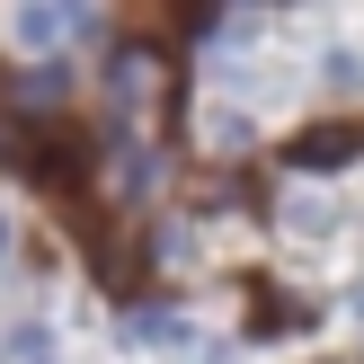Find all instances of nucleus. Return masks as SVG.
<instances>
[{"instance_id":"f257e3e1","label":"nucleus","mask_w":364,"mask_h":364,"mask_svg":"<svg viewBox=\"0 0 364 364\" xmlns=\"http://www.w3.org/2000/svg\"><path fill=\"white\" fill-rule=\"evenodd\" d=\"M284 160H294V169H347V160H364V116H329V124H302V134L284 142Z\"/></svg>"},{"instance_id":"f03ea898","label":"nucleus","mask_w":364,"mask_h":364,"mask_svg":"<svg viewBox=\"0 0 364 364\" xmlns=\"http://www.w3.org/2000/svg\"><path fill=\"white\" fill-rule=\"evenodd\" d=\"M18 27H27L36 45H45V36H63V27H71V9H27V18H18Z\"/></svg>"}]
</instances>
